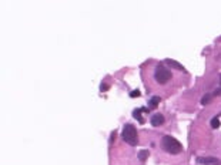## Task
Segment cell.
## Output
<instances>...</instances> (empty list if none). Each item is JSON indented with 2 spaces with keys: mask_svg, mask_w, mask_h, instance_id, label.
Here are the masks:
<instances>
[{
  "mask_svg": "<svg viewBox=\"0 0 221 165\" xmlns=\"http://www.w3.org/2000/svg\"><path fill=\"white\" fill-rule=\"evenodd\" d=\"M161 147H163L164 151H167L168 154H173V155L180 154V152L183 151V145H181L175 138L171 137V135H164V137H163V139H161Z\"/></svg>",
  "mask_w": 221,
  "mask_h": 165,
  "instance_id": "obj_1",
  "label": "cell"
},
{
  "mask_svg": "<svg viewBox=\"0 0 221 165\" xmlns=\"http://www.w3.org/2000/svg\"><path fill=\"white\" fill-rule=\"evenodd\" d=\"M123 138H124V141L126 142H129L130 145H137V131L134 128V125H131V124H127V125H124V128H123Z\"/></svg>",
  "mask_w": 221,
  "mask_h": 165,
  "instance_id": "obj_2",
  "label": "cell"
},
{
  "mask_svg": "<svg viewBox=\"0 0 221 165\" xmlns=\"http://www.w3.org/2000/svg\"><path fill=\"white\" fill-rule=\"evenodd\" d=\"M154 78H156V81L160 82V84H166V82L171 78V73L167 70L164 65L158 64L156 67V71H154Z\"/></svg>",
  "mask_w": 221,
  "mask_h": 165,
  "instance_id": "obj_3",
  "label": "cell"
},
{
  "mask_svg": "<svg viewBox=\"0 0 221 165\" xmlns=\"http://www.w3.org/2000/svg\"><path fill=\"white\" fill-rule=\"evenodd\" d=\"M198 162L203 165H220L221 161L215 156H200L198 158Z\"/></svg>",
  "mask_w": 221,
  "mask_h": 165,
  "instance_id": "obj_4",
  "label": "cell"
},
{
  "mask_svg": "<svg viewBox=\"0 0 221 165\" xmlns=\"http://www.w3.org/2000/svg\"><path fill=\"white\" fill-rule=\"evenodd\" d=\"M151 124H153L154 127H158V125L164 124V117H163L160 112H157V114H154V115L151 117Z\"/></svg>",
  "mask_w": 221,
  "mask_h": 165,
  "instance_id": "obj_5",
  "label": "cell"
},
{
  "mask_svg": "<svg viewBox=\"0 0 221 165\" xmlns=\"http://www.w3.org/2000/svg\"><path fill=\"white\" fill-rule=\"evenodd\" d=\"M167 64H170L171 67H174V68H177V70H184L183 68V65L180 64V63H177V61H174V60H171V58H167L166 60Z\"/></svg>",
  "mask_w": 221,
  "mask_h": 165,
  "instance_id": "obj_6",
  "label": "cell"
},
{
  "mask_svg": "<svg viewBox=\"0 0 221 165\" xmlns=\"http://www.w3.org/2000/svg\"><path fill=\"white\" fill-rule=\"evenodd\" d=\"M148 155H150V154H148V151H147V149H141V151L138 152V159L144 162V161L147 159V156H148Z\"/></svg>",
  "mask_w": 221,
  "mask_h": 165,
  "instance_id": "obj_7",
  "label": "cell"
},
{
  "mask_svg": "<svg viewBox=\"0 0 221 165\" xmlns=\"http://www.w3.org/2000/svg\"><path fill=\"white\" fill-rule=\"evenodd\" d=\"M158 102H160V97H153V98L150 100V104H148V107H150V108H157Z\"/></svg>",
  "mask_w": 221,
  "mask_h": 165,
  "instance_id": "obj_8",
  "label": "cell"
},
{
  "mask_svg": "<svg viewBox=\"0 0 221 165\" xmlns=\"http://www.w3.org/2000/svg\"><path fill=\"white\" fill-rule=\"evenodd\" d=\"M218 127H220V119L218 117H214L211 119V128H218Z\"/></svg>",
  "mask_w": 221,
  "mask_h": 165,
  "instance_id": "obj_9",
  "label": "cell"
},
{
  "mask_svg": "<svg viewBox=\"0 0 221 165\" xmlns=\"http://www.w3.org/2000/svg\"><path fill=\"white\" fill-rule=\"evenodd\" d=\"M133 117H134V118H137L138 121L143 124V118H141V110H136V111H134V112H133Z\"/></svg>",
  "mask_w": 221,
  "mask_h": 165,
  "instance_id": "obj_10",
  "label": "cell"
},
{
  "mask_svg": "<svg viewBox=\"0 0 221 165\" xmlns=\"http://www.w3.org/2000/svg\"><path fill=\"white\" fill-rule=\"evenodd\" d=\"M211 94H205V95H204L203 97V100H201V104H204V105H205V104H208V102H210V101H211Z\"/></svg>",
  "mask_w": 221,
  "mask_h": 165,
  "instance_id": "obj_11",
  "label": "cell"
},
{
  "mask_svg": "<svg viewBox=\"0 0 221 165\" xmlns=\"http://www.w3.org/2000/svg\"><path fill=\"white\" fill-rule=\"evenodd\" d=\"M130 97H133V98L134 97H140V91L138 90H133V91L130 92Z\"/></svg>",
  "mask_w": 221,
  "mask_h": 165,
  "instance_id": "obj_12",
  "label": "cell"
},
{
  "mask_svg": "<svg viewBox=\"0 0 221 165\" xmlns=\"http://www.w3.org/2000/svg\"><path fill=\"white\" fill-rule=\"evenodd\" d=\"M100 90H102V91H107V90H109V85H107V84H102Z\"/></svg>",
  "mask_w": 221,
  "mask_h": 165,
  "instance_id": "obj_13",
  "label": "cell"
},
{
  "mask_svg": "<svg viewBox=\"0 0 221 165\" xmlns=\"http://www.w3.org/2000/svg\"><path fill=\"white\" fill-rule=\"evenodd\" d=\"M114 139H116V132H113V134H111V137H110V144L113 142V141H114Z\"/></svg>",
  "mask_w": 221,
  "mask_h": 165,
  "instance_id": "obj_14",
  "label": "cell"
},
{
  "mask_svg": "<svg viewBox=\"0 0 221 165\" xmlns=\"http://www.w3.org/2000/svg\"><path fill=\"white\" fill-rule=\"evenodd\" d=\"M220 82H221V75H220Z\"/></svg>",
  "mask_w": 221,
  "mask_h": 165,
  "instance_id": "obj_15",
  "label": "cell"
}]
</instances>
